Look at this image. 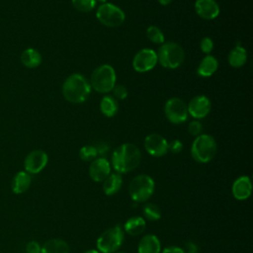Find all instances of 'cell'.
Here are the masks:
<instances>
[{
    "instance_id": "1",
    "label": "cell",
    "mask_w": 253,
    "mask_h": 253,
    "mask_svg": "<svg viewBox=\"0 0 253 253\" xmlns=\"http://www.w3.org/2000/svg\"><path fill=\"white\" fill-rule=\"evenodd\" d=\"M141 161L139 148L132 143L119 145L112 154V166L118 173H127L134 170Z\"/></svg>"
},
{
    "instance_id": "2",
    "label": "cell",
    "mask_w": 253,
    "mask_h": 253,
    "mask_svg": "<svg viewBox=\"0 0 253 253\" xmlns=\"http://www.w3.org/2000/svg\"><path fill=\"white\" fill-rule=\"evenodd\" d=\"M91 93L89 81L81 74L75 73L66 78L62 85L63 97L70 103L79 104L88 99Z\"/></svg>"
},
{
    "instance_id": "3",
    "label": "cell",
    "mask_w": 253,
    "mask_h": 253,
    "mask_svg": "<svg viewBox=\"0 0 253 253\" xmlns=\"http://www.w3.org/2000/svg\"><path fill=\"white\" fill-rule=\"evenodd\" d=\"M216 150V142L211 135L200 134L192 143L191 154L197 162L208 163L215 156Z\"/></svg>"
},
{
    "instance_id": "4",
    "label": "cell",
    "mask_w": 253,
    "mask_h": 253,
    "mask_svg": "<svg viewBox=\"0 0 253 253\" xmlns=\"http://www.w3.org/2000/svg\"><path fill=\"white\" fill-rule=\"evenodd\" d=\"M90 86L98 93H108L116 84V72L113 66L103 64L97 67L91 74Z\"/></svg>"
},
{
    "instance_id": "5",
    "label": "cell",
    "mask_w": 253,
    "mask_h": 253,
    "mask_svg": "<svg viewBox=\"0 0 253 253\" xmlns=\"http://www.w3.org/2000/svg\"><path fill=\"white\" fill-rule=\"evenodd\" d=\"M156 54L159 63L163 67L170 69L179 67L185 58V52L182 46L173 42H168L166 43L163 42Z\"/></svg>"
},
{
    "instance_id": "6",
    "label": "cell",
    "mask_w": 253,
    "mask_h": 253,
    "mask_svg": "<svg viewBox=\"0 0 253 253\" xmlns=\"http://www.w3.org/2000/svg\"><path fill=\"white\" fill-rule=\"evenodd\" d=\"M154 189V180L146 174L135 176L128 186L129 196L136 203L146 202L152 196Z\"/></svg>"
},
{
    "instance_id": "7",
    "label": "cell",
    "mask_w": 253,
    "mask_h": 253,
    "mask_svg": "<svg viewBox=\"0 0 253 253\" xmlns=\"http://www.w3.org/2000/svg\"><path fill=\"white\" fill-rule=\"evenodd\" d=\"M125 238L124 230L120 225L106 229L97 239L96 245L100 253H115L122 246Z\"/></svg>"
},
{
    "instance_id": "8",
    "label": "cell",
    "mask_w": 253,
    "mask_h": 253,
    "mask_svg": "<svg viewBox=\"0 0 253 253\" xmlns=\"http://www.w3.org/2000/svg\"><path fill=\"white\" fill-rule=\"evenodd\" d=\"M96 17L101 24L110 28L121 26L126 18L124 11L112 3L101 4L97 9Z\"/></svg>"
},
{
    "instance_id": "9",
    "label": "cell",
    "mask_w": 253,
    "mask_h": 253,
    "mask_svg": "<svg viewBox=\"0 0 253 253\" xmlns=\"http://www.w3.org/2000/svg\"><path fill=\"white\" fill-rule=\"evenodd\" d=\"M164 113L168 121L172 124L179 125L184 123L188 118L187 105L179 98H171L165 103Z\"/></svg>"
},
{
    "instance_id": "10",
    "label": "cell",
    "mask_w": 253,
    "mask_h": 253,
    "mask_svg": "<svg viewBox=\"0 0 253 253\" xmlns=\"http://www.w3.org/2000/svg\"><path fill=\"white\" fill-rule=\"evenodd\" d=\"M156 51L150 48H142L134 55L132 59V67L137 72H147L157 64Z\"/></svg>"
},
{
    "instance_id": "11",
    "label": "cell",
    "mask_w": 253,
    "mask_h": 253,
    "mask_svg": "<svg viewBox=\"0 0 253 253\" xmlns=\"http://www.w3.org/2000/svg\"><path fill=\"white\" fill-rule=\"evenodd\" d=\"M48 156L43 150H33L25 158V170L29 174H38L46 166Z\"/></svg>"
},
{
    "instance_id": "12",
    "label": "cell",
    "mask_w": 253,
    "mask_h": 253,
    "mask_svg": "<svg viewBox=\"0 0 253 253\" xmlns=\"http://www.w3.org/2000/svg\"><path fill=\"white\" fill-rule=\"evenodd\" d=\"M144 148L151 156L161 157L168 152V141L158 133H150L144 138Z\"/></svg>"
},
{
    "instance_id": "13",
    "label": "cell",
    "mask_w": 253,
    "mask_h": 253,
    "mask_svg": "<svg viewBox=\"0 0 253 253\" xmlns=\"http://www.w3.org/2000/svg\"><path fill=\"white\" fill-rule=\"evenodd\" d=\"M211 109L210 99L204 95H198L191 99L187 106L188 114L195 119H203L209 115Z\"/></svg>"
},
{
    "instance_id": "14",
    "label": "cell",
    "mask_w": 253,
    "mask_h": 253,
    "mask_svg": "<svg viewBox=\"0 0 253 253\" xmlns=\"http://www.w3.org/2000/svg\"><path fill=\"white\" fill-rule=\"evenodd\" d=\"M110 174L111 165L106 158L99 157L91 161L89 167V175L94 182H103Z\"/></svg>"
},
{
    "instance_id": "15",
    "label": "cell",
    "mask_w": 253,
    "mask_h": 253,
    "mask_svg": "<svg viewBox=\"0 0 253 253\" xmlns=\"http://www.w3.org/2000/svg\"><path fill=\"white\" fill-rule=\"evenodd\" d=\"M232 196L238 201L247 200L252 193V183L248 176H240L237 178L231 187Z\"/></svg>"
},
{
    "instance_id": "16",
    "label": "cell",
    "mask_w": 253,
    "mask_h": 253,
    "mask_svg": "<svg viewBox=\"0 0 253 253\" xmlns=\"http://www.w3.org/2000/svg\"><path fill=\"white\" fill-rule=\"evenodd\" d=\"M196 13L203 19L212 20L219 14V7L214 0H196Z\"/></svg>"
},
{
    "instance_id": "17",
    "label": "cell",
    "mask_w": 253,
    "mask_h": 253,
    "mask_svg": "<svg viewBox=\"0 0 253 253\" xmlns=\"http://www.w3.org/2000/svg\"><path fill=\"white\" fill-rule=\"evenodd\" d=\"M161 243L158 237L154 234L144 235L138 243V253H160Z\"/></svg>"
},
{
    "instance_id": "18",
    "label": "cell",
    "mask_w": 253,
    "mask_h": 253,
    "mask_svg": "<svg viewBox=\"0 0 253 253\" xmlns=\"http://www.w3.org/2000/svg\"><path fill=\"white\" fill-rule=\"evenodd\" d=\"M32 184V178L26 171L18 172L12 181V191L16 195H20L28 191Z\"/></svg>"
},
{
    "instance_id": "19",
    "label": "cell",
    "mask_w": 253,
    "mask_h": 253,
    "mask_svg": "<svg viewBox=\"0 0 253 253\" xmlns=\"http://www.w3.org/2000/svg\"><path fill=\"white\" fill-rule=\"evenodd\" d=\"M41 253H70V247L63 239L52 238L43 243Z\"/></svg>"
},
{
    "instance_id": "20",
    "label": "cell",
    "mask_w": 253,
    "mask_h": 253,
    "mask_svg": "<svg viewBox=\"0 0 253 253\" xmlns=\"http://www.w3.org/2000/svg\"><path fill=\"white\" fill-rule=\"evenodd\" d=\"M123 185V178L120 173H112L103 181V191L107 196L117 194Z\"/></svg>"
},
{
    "instance_id": "21",
    "label": "cell",
    "mask_w": 253,
    "mask_h": 253,
    "mask_svg": "<svg viewBox=\"0 0 253 253\" xmlns=\"http://www.w3.org/2000/svg\"><path fill=\"white\" fill-rule=\"evenodd\" d=\"M217 67L218 62L216 58L212 55H206L200 62L197 68V73L201 77H210L216 71Z\"/></svg>"
},
{
    "instance_id": "22",
    "label": "cell",
    "mask_w": 253,
    "mask_h": 253,
    "mask_svg": "<svg viewBox=\"0 0 253 253\" xmlns=\"http://www.w3.org/2000/svg\"><path fill=\"white\" fill-rule=\"evenodd\" d=\"M146 227V222L145 219L142 216H132L129 217L125 225H124V230L132 236H136L141 234Z\"/></svg>"
},
{
    "instance_id": "23",
    "label": "cell",
    "mask_w": 253,
    "mask_h": 253,
    "mask_svg": "<svg viewBox=\"0 0 253 253\" xmlns=\"http://www.w3.org/2000/svg\"><path fill=\"white\" fill-rule=\"evenodd\" d=\"M20 59H21V62L28 68H36L42 63L41 53L33 47H29L25 49L21 53Z\"/></svg>"
},
{
    "instance_id": "24",
    "label": "cell",
    "mask_w": 253,
    "mask_h": 253,
    "mask_svg": "<svg viewBox=\"0 0 253 253\" xmlns=\"http://www.w3.org/2000/svg\"><path fill=\"white\" fill-rule=\"evenodd\" d=\"M246 60H247V53L245 48L242 47L241 45L234 46L228 54V63L234 68L243 66L246 63Z\"/></svg>"
},
{
    "instance_id": "25",
    "label": "cell",
    "mask_w": 253,
    "mask_h": 253,
    "mask_svg": "<svg viewBox=\"0 0 253 253\" xmlns=\"http://www.w3.org/2000/svg\"><path fill=\"white\" fill-rule=\"evenodd\" d=\"M118 102L112 96H105L100 102V111L108 118L114 117L118 112Z\"/></svg>"
},
{
    "instance_id": "26",
    "label": "cell",
    "mask_w": 253,
    "mask_h": 253,
    "mask_svg": "<svg viewBox=\"0 0 253 253\" xmlns=\"http://www.w3.org/2000/svg\"><path fill=\"white\" fill-rule=\"evenodd\" d=\"M142 212H143V216L150 221H156L161 217L160 208L153 203H148L144 205L142 209Z\"/></svg>"
},
{
    "instance_id": "27",
    "label": "cell",
    "mask_w": 253,
    "mask_h": 253,
    "mask_svg": "<svg viewBox=\"0 0 253 253\" xmlns=\"http://www.w3.org/2000/svg\"><path fill=\"white\" fill-rule=\"evenodd\" d=\"M146 37L147 39L152 42L153 43H163L164 42V35L159 28L156 26H149L146 30Z\"/></svg>"
},
{
    "instance_id": "28",
    "label": "cell",
    "mask_w": 253,
    "mask_h": 253,
    "mask_svg": "<svg viewBox=\"0 0 253 253\" xmlns=\"http://www.w3.org/2000/svg\"><path fill=\"white\" fill-rule=\"evenodd\" d=\"M73 7L79 12H90L96 6L95 0H71Z\"/></svg>"
},
{
    "instance_id": "29",
    "label": "cell",
    "mask_w": 253,
    "mask_h": 253,
    "mask_svg": "<svg viewBox=\"0 0 253 253\" xmlns=\"http://www.w3.org/2000/svg\"><path fill=\"white\" fill-rule=\"evenodd\" d=\"M97 155L98 152L94 145H85L79 150V156L84 161H93Z\"/></svg>"
},
{
    "instance_id": "30",
    "label": "cell",
    "mask_w": 253,
    "mask_h": 253,
    "mask_svg": "<svg viewBox=\"0 0 253 253\" xmlns=\"http://www.w3.org/2000/svg\"><path fill=\"white\" fill-rule=\"evenodd\" d=\"M112 91L114 93V98H116V100H124L127 97V89L124 85H115Z\"/></svg>"
},
{
    "instance_id": "31",
    "label": "cell",
    "mask_w": 253,
    "mask_h": 253,
    "mask_svg": "<svg viewBox=\"0 0 253 253\" xmlns=\"http://www.w3.org/2000/svg\"><path fill=\"white\" fill-rule=\"evenodd\" d=\"M200 47H201V49H202V51L204 53L209 54L212 50V48H213V42H212V40L211 38H209V37L203 38L202 41H201V43H200Z\"/></svg>"
},
{
    "instance_id": "32",
    "label": "cell",
    "mask_w": 253,
    "mask_h": 253,
    "mask_svg": "<svg viewBox=\"0 0 253 253\" xmlns=\"http://www.w3.org/2000/svg\"><path fill=\"white\" fill-rule=\"evenodd\" d=\"M202 130H203V126H202V124H201L200 122H198V121H193V122H191V123L189 124V126H188V131H189V133L192 134V135L198 136V135L201 134Z\"/></svg>"
},
{
    "instance_id": "33",
    "label": "cell",
    "mask_w": 253,
    "mask_h": 253,
    "mask_svg": "<svg viewBox=\"0 0 253 253\" xmlns=\"http://www.w3.org/2000/svg\"><path fill=\"white\" fill-rule=\"evenodd\" d=\"M182 149H183V143L178 139H174L168 143V151L172 153H175V154L179 153Z\"/></svg>"
},
{
    "instance_id": "34",
    "label": "cell",
    "mask_w": 253,
    "mask_h": 253,
    "mask_svg": "<svg viewBox=\"0 0 253 253\" xmlns=\"http://www.w3.org/2000/svg\"><path fill=\"white\" fill-rule=\"evenodd\" d=\"M41 249H42V246L39 244V242L34 240L28 242L26 246L27 253H41Z\"/></svg>"
},
{
    "instance_id": "35",
    "label": "cell",
    "mask_w": 253,
    "mask_h": 253,
    "mask_svg": "<svg viewBox=\"0 0 253 253\" xmlns=\"http://www.w3.org/2000/svg\"><path fill=\"white\" fill-rule=\"evenodd\" d=\"M183 250H184V253H198L199 247L196 243H194L192 241H188L185 243Z\"/></svg>"
},
{
    "instance_id": "36",
    "label": "cell",
    "mask_w": 253,
    "mask_h": 253,
    "mask_svg": "<svg viewBox=\"0 0 253 253\" xmlns=\"http://www.w3.org/2000/svg\"><path fill=\"white\" fill-rule=\"evenodd\" d=\"M162 253H184V250L179 246H168L163 249Z\"/></svg>"
},
{
    "instance_id": "37",
    "label": "cell",
    "mask_w": 253,
    "mask_h": 253,
    "mask_svg": "<svg viewBox=\"0 0 253 253\" xmlns=\"http://www.w3.org/2000/svg\"><path fill=\"white\" fill-rule=\"evenodd\" d=\"M96 149H97V152H98V155L99 154H105L107 151H108V145L106 144V143H104V142H101V143H99V144H97L96 146Z\"/></svg>"
},
{
    "instance_id": "38",
    "label": "cell",
    "mask_w": 253,
    "mask_h": 253,
    "mask_svg": "<svg viewBox=\"0 0 253 253\" xmlns=\"http://www.w3.org/2000/svg\"><path fill=\"white\" fill-rule=\"evenodd\" d=\"M158 2H159L161 5L166 6V5H169V4L172 2V0H158Z\"/></svg>"
},
{
    "instance_id": "39",
    "label": "cell",
    "mask_w": 253,
    "mask_h": 253,
    "mask_svg": "<svg viewBox=\"0 0 253 253\" xmlns=\"http://www.w3.org/2000/svg\"><path fill=\"white\" fill-rule=\"evenodd\" d=\"M84 253H100V252L98 250H95V249H90V250L85 251Z\"/></svg>"
},
{
    "instance_id": "40",
    "label": "cell",
    "mask_w": 253,
    "mask_h": 253,
    "mask_svg": "<svg viewBox=\"0 0 253 253\" xmlns=\"http://www.w3.org/2000/svg\"><path fill=\"white\" fill-rule=\"evenodd\" d=\"M95 1H99V2H101L102 4H103V3H107V0H95Z\"/></svg>"
},
{
    "instance_id": "41",
    "label": "cell",
    "mask_w": 253,
    "mask_h": 253,
    "mask_svg": "<svg viewBox=\"0 0 253 253\" xmlns=\"http://www.w3.org/2000/svg\"><path fill=\"white\" fill-rule=\"evenodd\" d=\"M115 253H125V252H118V251H117V252H115Z\"/></svg>"
}]
</instances>
